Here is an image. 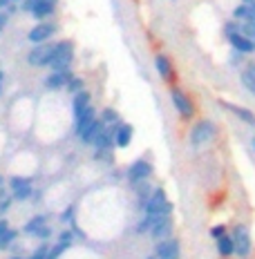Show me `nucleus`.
<instances>
[{
	"label": "nucleus",
	"mask_w": 255,
	"mask_h": 259,
	"mask_svg": "<svg viewBox=\"0 0 255 259\" xmlns=\"http://www.w3.org/2000/svg\"><path fill=\"white\" fill-rule=\"evenodd\" d=\"M215 134H217L215 123L210 121V118H202V121H197L191 130V145L193 148H202V145L213 141Z\"/></svg>",
	"instance_id": "1"
},
{
	"label": "nucleus",
	"mask_w": 255,
	"mask_h": 259,
	"mask_svg": "<svg viewBox=\"0 0 255 259\" xmlns=\"http://www.w3.org/2000/svg\"><path fill=\"white\" fill-rule=\"evenodd\" d=\"M233 241H235V255L240 259H246L251 255V248H253V239H251V230H248L246 224H237L233 228Z\"/></svg>",
	"instance_id": "2"
},
{
	"label": "nucleus",
	"mask_w": 255,
	"mask_h": 259,
	"mask_svg": "<svg viewBox=\"0 0 255 259\" xmlns=\"http://www.w3.org/2000/svg\"><path fill=\"white\" fill-rule=\"evenodd\" d=\"M170 210H172V206L166 199L164 190H157L153 197L145 201V214H153V217H168Z\"/></svg>",
	"instance_id": "3"
},
{
	"label": "nucleus",
	"mask_w": 255,
	"mask_h": 259,
	"mask_svg": "<svg viewBox=\"0 0 255 259\" xmlns=\"http://www.w3.org/2000/svg\"><path fill=\"white\" fill-rule=\"evenodd\" d=\"M72 54H74L72 42H58V45L54 47V56L50 61V67L54 69V72H58V69H67V65L72 63Z\"/></svg>",
	"instance_id": "4"
},
{
	"label": "nucleus",
	"mask_w": 255,
	"mask_h": 259,
	"mask_svg": "<svg viewBox=\"0 0 255 259\" xmlns=\"http://www.w3.org/2000/svg\"><path fill=\"white\" fill-rule=\"evenodd\" d=\"M54 34H56V25L39 23L36 27H31V29H29V34H27V40L34 42V45H43V42L50 40Z\"/></svg>",
	"instance_id": "5"
},
{
	"label": "nucleus",
	"mask_w": 255,
	"mask_h": 259,
	"mask_svg": "<svg viewBox=\"0 0 255 259\" xmlns=\"http://www.w3.org/2000/svg\"><path fill=\"white\" fill-rule=\"evenodd\" d=\"M54 47L56 45H39L36 50L29 52V56H27V63L34 65V67H43V65H50L52 56H54Z\"/></svg>",
	"instance_id": "6"
},
{
	"label": "nucleus",
	"mask_w": 255,
	"mask_h": 259,
	"mask_svg": "<svg viewBox=\"0 0 255 259\" xmlns=\"http://www.w3.org/2000/svg\"><path fill=\"white\" fill-rule=\"evenodd\" d=\"M170 99H172V105H175V110H177L184 118H193L195 105H193V101L188 99V96L184 94L181 90H172V92H170Z\"/></svg>",
	"instance_id": "7"
},
{
	"label": "nucleus",
	"mask_w": 255,
	"mask_h": 259,
	"mask_svg": "<svg viewBox=\"0 0 255 259\" xmlns=\"http://www.w3.org/2000/svg\"><path fill=\"white\" fill-rule=\"evenodd\" d=\"M222 107H224V110H229L233 116H237L242 123H246V125L255 127V112H251L248 107H242V105H237V103H229V101H222Z\"/></svg>",
	"instance_id": "8"
},
{
	"label": "nucleus",
	"mask_w": 255,
	"mask_h": 259,
	"mask_svg": "<svg viewBox=\"0 0 255 259\" xmlns=\"http://www.w3.org/2000/svg\"><path fill=\"white\" fill-rule=\"evenodd\" d=\"M157 259H177L179 257V241L177 239H161L155 248Z\"/></svg>",
	"instance_id": "9"
},
{
	"label": "nucleus",
	"mask_w": 255,
	"mask_h": 259,
	"mask_svg": "<svg viewBox=\"0 0 255 259\" xmlns=\"http://www.w3.org/2000/svg\"><path fill=\"white\" fill-rule=\"evenodd\" d=\"M153 175V168H150L148 161H134L128 170V179L132 183H139V181H145L148 177Z\"/></svg>",
	"instance_id": "10"
},
{
	"label": "nucleus",
	"mask_w": 255,
	"mask_h": 259,
	"mask_svg": "<svg viewBox=\"0 0 255 259\" xmlns=\"http://www.w3.org/2000/svg\"><path fill=\"white\" fill-rule=\"evenodd\" d=\"M229 42H231V47L235 52H240V54H244V56H246V54H253L255 52V42L251 40V38H246V36L242 34H233V36H229Z\"/></svg>",
	"instance_id": "11"
},
{
	"label": "nucleus",
	"mask_w": 255,
	"mask_h": 259,
	"mask_svg": "<svg viewBox=\"0 0 255 259\" xmlns=\"http://www.w3.org/2000/svg\"><path fill=\"white\" fill-rule=\"evenodd\" d=\"M69 80H72V72L69 69H58V72H54L45 78V85L50 90H58L63 85H69Z\"/></svg>",
	"instance_id": "12"
},
{
	"label": "nucleus",
	"mask_w": 255,
	"mask_h": 259,
	"mask_svg": "<svg viewBox=\"0 0 255 259\" xmlns=\"http://www.w3.org/2000/svg\"><path fill=\"white\" fill-rule=\"evenodd\" d=\"M130 141H132V125H130V123H121V125H117L115 143L119 145V148H128Z\"/></svg>",
	"instance_id": "13"
},
{
	"label": "nucleus",
	"mask_w": 255,
	"mask_h": 259,
	"mask_svg": "<svg viewBox=\"0 0 255 259\" xmlns=\"http://www.w3.org/2000/svg\"><path fill=\"white\" fill-rule=\"evenodd\" d=\"M217 252H220V257H224V259L235 255V241H233V235L226 233L224 237L217 239Z\"/></svg>",
	"instance_id": "14"
},
{
	"label": "nucleus",
	"mask_w": 255,
	"mask_h": 259,
	"mask_svg": "<svg viewBox=\"0 0 255 259\" xmlns=\"http://www.w3.org/2000/svg\"><path fill=\"white\" fill-rule=\"evenodd\" d=\"M170 228H172V224H170V219L168 217H159L155 221V226H153V230H150V235L155 237V239H166L168 235H170Z\"/></svg>",
	"instance_id": "15"
},
{
	"label": "nucleus",
	"mask_w": 255,
	"mask_h": 259,
	"mask_svg": "<svg viewBox=\"0 0 255 259\" xmlns=\"http://www.w3.org/2000/svg\"><path fill=\"white\" fill-rule=\"evenodd\" d=\"M103 130H105V123H103V121H94V123H92V125H90V127L83 132V137H81V141H83V143H94L96 139L101 137V132H103Z\"/></svg>",
	"instance_id": "16"
},
{
	"label": "nucleus",
	"mask_w": 255,
	"mask_h": 259,
	"mask_svg": "<svg viewBox=\"0 0 255 259\" xmlns=\"http://www.w3.org/2000/svg\"><path fill=\"white\" fill-rule=\"evenodd\" d=\"M72 107H74V116H81L85 110L90 107V94L88 92H79V94H74V103H72Z\"/></svg>",
	"instance_id": "17"
},
{
	"label": "nucleus",
	"mask_w": 255,
	"mask_h": 259,
	"mask_svg": "<svg viewBox=\"0 0 255 259\" xmlns=\"http://www.w3.org/2000/svg\"><path fill=\"white\" fill-rule=\"evenodd\" d=\"M92 123H94V110H92V107H88L83 114L77 116V134H79V137H83V132L92 125Z\"/></svg>",
	"instance_id": "18"
},
{
	"label": "nucleus",
	"mask_w": 255,
	"mask_h": 259,
	"mask_svg": "<svg viewBox=\"0 0 255 259\" xmlns=\"http://www.w3.org/2000/svg\"><path fill=\"white\" fill-rule=\"evenodd\" d=\"M240 83L242 88L248 92L251 96H255V74L251 72V69H242L240 72Z\"/></svg>",
	"instance_id": "19"
},
{
	"label": "nucleus",
	"mask_w": 255,
	"mask_h": 259,
	"mask_svg": "<svg viewBox=\"0 0 255 259\" xmlns=\"http://www.w3.org/2000/svg\"><path fill=\"white\" fill-rule=\"evenodd\" d=\"M155 67H157V72L161 74V78H172V67H170V63H168V58L166 56H157L155 58Z\"/></svg>",
	"instance_id": "20"
},
{
	"label": "nucleus",
	"mask_w": 255,
	"mask_h": 259,
	"mask_svg": "<svg viewBox=\"0 0 255 259\" xmlns=\"http://www.w3.org/2000/svg\"><path fill=\"white\" fill-rule=\"evenodd\" d=\"M54 12V0H39V5L34 7V14L36 18H45V16H50Z\"/></svg>",
	"instance_id": "21"
},
{
	"label": "nucleus",
	"mask_w": 255,
	"mask_h": 259,
	"mask_svg": "<svg viewBox=\"0 0 255 259\" xmlns=\"http://www.w3.org/2000/svg\"><path fill=\"white\" fill-rule=\"evenodd\" d=\"M43 226H47V217L39 214V217H34L31 221H27V224H25V233L27 235H36L43 228Z\"/></svg>",
	"instance_id": "22"
},
{
	"label": "nucleus",
	"mask_w": 255,
	"mask_h": 259,
	"mask_svg": "<svg viewBox=\"0 0 255 259\" xmlns=\"http://www.w3.org/2000/svg\"><path fill=\"white\" fill-rule=\"evenodd\" d=\"M233 18L240 20V23H246V20H251V7H248L246 3L237 5V7L233 9Z\"/></svg>",
	"instance_id": "23"
},
{
	"label": "nucleus",
	"mask_w": 255,
	"mask_h": 259,
	"mask_svg": "<svg viewBox=\"0 0 255 259\" xmlns=\"http://www.w3.org/2000/svg\"><path fill=\"white\" fill-rule=\"evenodd\" d=\"M9 186H12V190H14V192H18V190H23V188H29V186H31V181L27 179V177H12Z\"/></svg>",
	"instance_id": "24"
},
{
	"label": "nucleus",
	"mask_w": 255,
	"mask_h": 259,
	"mask_svg": "<svg viewBox=\"0 0 255 259\" xmlns=\"http://www.w3.org/2000/svg\"><path fill=\"white\" fill-rule=\"evenodd\" d=\"M240 31H242V23H240V20H229V23L224 25L226 38H229V36H233V34H240Z\"/></svg>",
	"instance_id": "25"
},
{
	"label": "nucleus",
	"mask_w": 255,
	"mask_h": 259,
	"mask_svg": "<svg viewBox=\"0 0 255 259\" xmlns=\"http://www.w3.org/2000/svg\"><path fill=\"white\" fill-rule=\"evenodd\" d=\"M16 235H18V233H16V230H12V228H7V230H5V233L0 235V248H7V246H9V244H12V241L16 239Z\"/></svg>",
	"instance_id": "26"
},
{
	"label": "nucleus",
	"mask_w": 255,
	"mask_h": 259,
	"mask_svg": "<svg viewBox=\"0 0 255 259\" xmlns=\"http://www.w3.org/2000/svg\"><path fill=\"white\" fill-rule=\"evenodd\" d=\"M242 34L246 36V38L255 40V20H246V23H242Z\"/></svg>",
	"instance_id": "27"
},
{
	"label": "nucleus",
	"mask_w": 255,
	"mask_h": 259,
	"mask_svg": "<svg viewBox=\"0 0 255 259\" xmlns=\"http://www.w3.org/2000/svg\"><path fill=\"white\" fill-rule=\"evenodd\" d=\"M67 248H69V244H61V241H58V246L54 248V250H50V255H47V259H58L65 250H67Z\"/></svg>",
	"instance_id": "28"
},
{
	"label": "nucleus",
	"mask_w": 255,
	"mask_h": 259,
	"mask_svg": "<svg viewBox=\"0 0 255 259\" xmlns=\"http://www.w3.org/2000/svg\"><path fill=\"white\" fill-rule=\"evenodd\" d=\"M117 112L112 110V107H107V110H103V123H117Z\"/></svg>",
	"instance_id": "29"
},
{
	"label": "nucleus",
	"mask_w": 255,
	"mask_h": 259,
	"mask_svg": "<svg viewBox=\"0 0 255 259\" xmlns=\"http://www.w3.org/2000/svg\"><path fill=\"white\" fill-rule=\"evenodd\" d=\"M47 255H50V248L47 246H41L34 250V255H31L29 259H47Z\"/></svg>",
	"instance_id": "30"
},
{
	"label": "nucleus",
	"mask_w": 255,
	"mask_h": 259,
	"mask_svg": "<svg viewBox=\"0 0 255 259\" xmlns=\"http://www.w3.org/2000/svg\"><path fill=\"white\" fill-rule=\"evenodd\" d=\"M224 235H226V226H213V228H210V237H213L215 241Z\"/></svg>",
	"instance_id": "31"
},
{
	"label": "nucleus",
	"mask_w": 255,
	"mask_h": 259,
	"mask_svg": "<svg viewBox=\"0 0 255 259\" xmlns=\"http://www.w3.org/2000/svg\"><path fill=\"white\" fill-rule=\"evenodd\" d=\"M14 197H16V201H25L27 197H31V186L23 188V190H18V192H14Z\"/></svg>",
	"instance_id": "32"
},
{
	"label": "nucleus",
	"mask_w": 255,
	"mask_h": 259,
	"mask_svg": "<svg viewBox=\"0 0 255 259\" xmlns=\"http://www.w3.org/2000/svg\"><path fill=\"white\" fill-rule=\"evenodd\" d=\"M242 61H244V54L233 50V54H231V65H242Z\"/></svg>",
	"instance_id": "33"
},
{
	"label": "nucleus",
	"mask_w": 255,
	"mask_h": 259,
	"mask_svg": "<svg viewBox=\"0 0 255 259\" xmlns=\"http://www.w3.org/2000/svg\"><path fill=\"white\" fill-rule=\"evenodd\" d=\"M50 235H52V228H50V226H43L39 233H36V237H39V239H47Z\"/></svg>",
	"instance_id": "34"
},
{
	"label": "nucleus",
	"mask_w": 255,
	"mask_h": 259,
	"mask_svg": "<svg viewBox=\"0 0 255 259\" xmlns=\"http://www.w3.org/2000/svg\"><path fill=\"white\" fill-rule=\"evenodd\" d=\"M58 241H61V244H72V233H69V230H65V233H61V237H58Z\"/></svg>",
	"instance_id": "35"
},
{
	"label": "nucleus",
	"mask_w": 255,
	"mask_h": 259,
	"mask_svg": "<svg viewBox=\"0 0 255 259\" xmlns=\"http://www.w3.org/2000/svg\"><path fill=\"white\" fill-rule=\"evenodd\" d=\"M81 85H83L81 80H69L67 88H69V92H77V94H79V92H83V90H81Z\"/></svg>",
	"instance_id": "36"
},
{
	"label": "nucleus",
	"mask_w": 255,
	"mask_h": 259,
	"mask_svg": "<svg viewBox=\"0 0 255 259\" xmlns=\"http://www.w3.org/2000/svg\"><path fill=\"white\" fill-rule=\"evenodd\" d=\"M39 5V0H25V5H23V9L25 12H34V7Z\"/></svg>",
	"instance_id": "37"
},
{
	"label": "nucleus",
	"mask_w": 255,
	"mask_h": 259,
	"mask_svg": "<svg viewBox=\"0 0 255 259\" xmlns=\"http://www.w3.org/2000/svg\"><path fill=\"white\" fill-rule=\"evenodd\" d=\"M7 206H9V199H3V201H0V212H3Z\"/></svg>",
	"instance_id": "38"
},
{
	"label": "nucleus",
	"mask_w": 255,
	"mask_h": 259,
	"mask_svg": "<svg viewBox=\"0 0 255 259\" xmlns=\"http://www.w3.org/2000/svg\"><path fill=\"white\" fill-rule=\"evenodd\" d=\"M248 7H251V20H255V3H248Z\"/></svg>",
	"instance_id": "39"
},
{
	"label": "nucleus",
	"mask_w": 255,
	"mask_h": 259,
	"mask_svg": "<svg viewBox=\"0 0 255 259\" xmlns=\"http://www.w3.org/2000/svg\"><path fill=\"white\" fill-rule=\"evenodd\" d=\"M9 3H14V0H0V7H7Z\"/></svg>",
	"instance_id": "40"
},
{
	"label": "nucleus",
	"mask_w": 255,
	"mask_h": 259,
	"mask_svg": "<svg viewBox=\"0 0 255 259\" xmlns=\"http://www.w3.org/2000/svg\"><path fill=\"white\" fill-rule=\"evenodd\" d=\"M242 3H246V5H248V3H255V0H242Z\"/></svg>",
	"instance_id": "41"
},
{
	"label": "nucleus",
	"mask_w": 255,
	"mask_h": 259,
	"mask_svg": "<svg viewBox=\"0 0 255 259\" xmlns=\"http://www.w3.org/2000/svg\"><path fill=\"white\" fill-rule=\"evenodd\" d=\"M251 143H253V150H255V137H253V141H251Z\"/></svg>",
	"instance_id": "42"
},
{
	"label": "nucleus",
	"mask_w": 255,
	"mask_h": 259,
	"mask_svg": "<svg viewBox=\"0 0 255 259\" xmlns=\"http://www.w3.org/2000/svg\"><path fill=\"white\" fill-rule=\"evenodd\" d=\"M12 259H20V257H12Z\"/></svg>",
	"instance_id": "43"
},
{
	"label": "nucleus",
	"mask_w": 255,
	"mask_h": 259,
	"mask_svg": "<svg viewBox=\"0 0 255 259\" xmlns=\"http://www.w3.org/2000/svg\"><path fill=\"white\" fill-rule=\"evenodd\" d=\"M172 3H175V0H172Z\"/></svg>",
	"instance_id": "44"
},
{
	"label": "nucleus",
	"mask_w": 255,
	"mask_h": 259,
	"mask_svg": "<svg viewBox=\"0 0 255 259\" xmlns=\"http://www.w3.org/2000/svg\"><path fill=\"white\" fill-rule=\"evenodd\" d=\"M246 259H248V257H246Z\"/></svg>",
	"instance_id": "45"
},
{
	"label": "nucleus",
	"mask_w": 255,
	"mask_h": 259,
	"mask_svg": "<svg viewBox=\"0 0 255 259\" xmlns=\"http://www.w3.org/2000/svg\"><path fill=\"white\" fill-rule=\"evenodd\" d=\"M253 42H255V40H253Z\"/></svg>",
	"instance_id": "46"
}]
</instances>
